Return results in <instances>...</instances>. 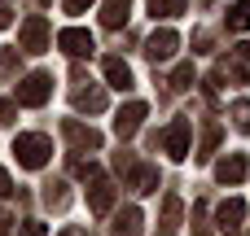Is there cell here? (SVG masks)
I'll use <instances>...</instances> for the list:
<instances>
[{"mask_svg":"<svg viewBox=\"0 0 250 236\" xmlns=\"http://www.w3.org/2000/svg\"><path fill=\"white\" fill-rule=\"evenodd\" d=\"M18 70V48H4L0 53V74H13Z\"/></svg>","mask_w":250,"mask_h":236,"instance_id":"24","label":"cell"},{"mask_svg":"<svg viewBox=\"0 0 250 236\" xmlns=\"http://www.w3.org/2000/svg\"><path fill=\"white\" fill-rule=\"evenodd\" d=\"M75 109H105V92L101 88H75Z\"/></svg>","mask_w":250,"mask_h":236,"instance_id":"16","label":"cell"},{"mask_svg":"<svg viewBox=\"0 0 250 236\" xmlns=\"http://www.w3.org/2000/svg\"><path fill=\"white\" fill-rule=\"evenodd\" d=\"M154 18H180L185 13V0H145Z\"/></svg>","mask_w":250,"mask_h":236,"instance_id":"20","label":"cell"},{"mask_svg":"<svg viewBox=\"0 0 250 236\" xmlns=\"http://www.w3.org/2000/svg\"><path fill=\"white\" fill-rule=\"evenodd\" d=\"M9 188H13V184H9V171L0 166V197H9Z\"/></svg>","mask_w":250,"mask_h":236,"instance_id":"31","label":"cell"},{"mask_svg":"<svg viewBox=\"0 0 250 236\" xmlns=\"http://www.w3.org/2000/svg\"><path fill=\"white\" fill-rule=\"evenodd\" d=\"M62 4H66V13H83V9H88L92 0H62Z\"/></svg>","mask_w":250,"mask_h":236,"instance_id":"28","label":"cell"},{"mask_svg":"<svg viewBox=\"0 0 250 236\" xmlns=\"http://www.w3.org/2000/svg\"><path fill=\"white\" fill-rule=\"evenodd\" d=\"M110 206H114V184H110L105 175H97V180H92V188H88V210H92L97 219H105V215H110Z\"/></svg>","mask_w":250,"mask_h":236,"instance_id":"7","label":"cell"},{"mask_svg":"<svg viewBox=\"0 0 250 236\" xmlns=\"http://www.w3.org/2000/svg\"><path fill=\"white\" fill-rule=\"evenodd\" d=\"M163 236H171V232H163Z\"/></svg>","mask_w":250,"mask_h":236,"instance_id":"34","label":"cell"},{"mask_svg":"<svg viewBox=\"0 0 250 236\" xmlns=\"http://www.w3.org/2000/svg\"><path fill=\"white\" fill-rule=\"evenodd\" d=\"M193 44H198V53H211V31H198Z\"/></svg>","mask_w":250,"mask_h":236,"instance_id":"27","label":"cell"},{"mask_svg":"<svg viewBox=\"0 0 250 236\" xmlns=\"http://www.w3.org/2000/svg\"><path fill=\"white\" fill-rule=\"evenodd\" d=\"M57 44H62L66 57H88V53H92V35H88L83 26H66V31L57 35Z\"/></svg>","mask_w":250,"mask_h":236,"instance_id":"8","label":"cell"},{"mask_svg":"<svg viewBox=\"0 0 250 236\" xmlns=\"http://www.w3.org/2000/svg\"><path fill=\"white\" fill-rule=\"evenodd\" d=\"M229 31H250V0H237L229 9Z\"/></svg>","mask_w":250,"mask_h":236,"instance_id":"18","label":"cell"},{"mask_svg":"<svg viewBox=\"0 0 250 236\" xmlns=\"http://www.w3.org/2000/svg\"><path fill=\"white\" fill-rule=\"evenodd\" d=\"M62 136H66L75 149H101V131H92V127H83V123H75V118L62 123Z\"/></svg>","mask_w":250,"mask_h":236,"instance_id":"9","label":"cell"},{"mask_svg":"<svg viewBox=\"0 0 250 236\" xmlns=\"http://www.w3.org/2000/svg\"><path fill=\"white\" fill-rule=\"evenodd\" d=\"M127 188H132V193H158V171H154V166H132Z\"/></svg>","mask_w":250,"mask_h":236,"instance_id":"14","label":"cell"},{"mask_svg":"<svg viewBox=\"0 0 250 236\" xmlns=\"http://www.w3.org/2000/svg\"><path fill=\"white\" fill-rule=\"evenodd\" d=\"M101 70H105L110 88H119V92H127V88H132V66H127L123 57H105V61H101Z\"/></svg>","mask_w":250,"mask_h":236,"instance_id":"11","label":"cell"},{"mask_svg":"<svg viewBox=\"0 0 250 236\" xmlns=\"http://www.w3.org/2000/svg\"><path fill=\"white\" fill-rule=\"evenodd\" d=\"M215 180H220V184H242V180H246V158H242V153H229V158L215 166Z\"/></svg>","mask_w":250,"mask_h":236,"instance_id":"12","label":"cell"},{"mask_svg":"<svg viewBox=\"0 0 250 236\" xmlns=\"http://www.w3.org/2000/svg\"><path fill=\"white\" fill-rule=\"evenodd\" d=\"M9 22H13V4H9V0H0V26H9Z\"/></svg>","mask_w":250,"mask_h":236,"instance_id":"29","label":"cell"},{"mask_svg":"<svg viewBox=\"0 0 250 236\" xmlns=\"http://www.w3.org/2000/svg\"><path fill=\"white\" fill-rule=\"evenodd\" d=\"M180 215H185L180 197H167V201H163V232H176V228H180Z\"/></svg>","mask_w":250,"mask_h":236,"instance_id":"17","label":"cell"},{"mask_svg":"<svg viewBox=\"0 0 250 236\" xmlns=\"http://www.w3.org/2000/svg\"><path fill=\"white\" fill-rule=\"evenodd\" d=\"M176 48H180V35L171 31V26H163V31H154L149 39H145V57L158 66V61H167V57H176Z\"/></svg>","mask_w":250,"mask_h":236,"instance_id":"6","label":"cell"},{"mask_svg":"<svg viewBox=\"0 0 250 236\" xmlns=\"http://www.w3.org/2000/svg\"><path fill=\"white\" fill-rule=\"evenodd\" d=\"M141 210L136 206H127V210H119L114 215V228H110V236H141Z\"/></svg>","mask_w":250,"mask_h":236,"instance_id":"13","label":"cell"},{"mask_svg":"<svg viewBox=\"0 0 250 236\" xmlns=\"http://www.w3.org/2000/svg\"><path fill=\"white\" fill-rule=\"evenodd\" d=\"M215 145H220V123H207V131H202V149H198V162H207V158L215 153Z\"/></svg>","mask_w":250,"mask_h":236,"instance_id":"21","label":"cell"},{"mask_svg":"<svg viewBox=\"0 0 250 236\" xmlns=\"http://www.w3.org/2000/svg\"><path fill=\"white\" fill-rule=\"evenodd\" d=\"M215 228H220V236H242V228H246V201H237V197L220 201V210H215Z\"/></svg>","mask_w":250,"mask_h":236,"instance_id":"3","label":"cell"},{"mask_svg":"<svg viewBox=\"0 0 250 236\" xmlns=\"http://www.w3.org/2000/svg\"><path fill=\"white\" fill-rule=\"evenodd\" d=\"M44 201H48L53 210H66V201H70V197H66V184H48V193H44Z\"/></svg>","mask_w":250,"mask_h":236,"instance_id":"23","label":"cell"},{"mask_svg":"<svg viewBox=\"0 0 250 236\" xmlns=\"http://www.w3.org/2000/svg\"><path fill=\"white\" fill-rule=\"evenodd\" d=\"M18 44H22V53H44V48H48V22H44L40 13H31V18L22 22Z\"/></svg>","mask_w":250,"mask_h":236,"instance_id":"5","label":"cell"},{"mask_svg":"<svg viewBox=\"0 0 250 236\" xmlns=\"http://www.w3.org/2000/svg\"><path fill=\"white\" fill-rule=\"evenodd\" d=\"M193 88V61H180L171 70V92H189Z\"/></svg>","mask_w":250,"mask_h":236,"instance_id":"19","label":"cell"},{"mask_svg":"<svg viewBox=\"0 0 250 236\" xmlns=\"http://www.w3.org/2000/svg\"><path fill=\"white\" fill-rule=\"evenodd\" d=\"M127 13H132V0H105V4H101V22H105L110 31H119V26L127 22Z\"/></svg>","mask_w":250,"mask_h":236,"instance_id":"15","label":"cell"},{"mask_svg":"<svg viewBox=\"0 0 250 236\" xmlns=\"http://www.w3.org/2000/svg\"><path fill=\"white\" fill-rule=\"evenodd\" d=\"M18 236H48V228H44V223H22Z\"/></svg>","mask_w":250,"mask_h":236,"instance_id":"26","label":"cell"},{"mask_svg":"<svg viewBox=\"0 0 250 236\" xmlns=\"http://www.w3.org/2000/svg\"><path fill=\"white\" fill-rule=\"evenodd\" d=\"M13 114H18V101H0V127H9Z\"/></svg>","mask_w":250,"mask_h":236,"instance_id":"25","label":"cell"},{"mask_svg":"<svg viewBox=\"0 0 250 236\" xmlns=\"http://www.w3.org/2000/svg\"><path fill=\"white\" fill-rule=\"evenodd\" d=\"M13 232V215H9V210H0V236H9Z\"/></svg>","mask_w":250,"mask_h":236,"instance_id":"30","label":"cell"},{"mask_svg":"<svg viewBox=\"0 0 250 236\" xmlns=\"http://www.w3.org/2000/svg\"><path fill=\"white\" fill-rule=\"evenodd\" d=\"M145 114H149V109H145V101H127V105L114 114V136H119V140H132V136L141 131Z\"/></svg>","mask_w":250,"mask_h":236,"instance_id":"4","label":"cell"},{"mask_svg":"<svg viewBox=\"0 0 250 236\" xmlns=\"http://www.w3.org/2000/svg\"><path fill=\"white\" fill-rule=\"evenodd\" d=\"M62 236H83V232H79V228H66V232H62Z\"/></svg>","mask_w":250,"mask_h":236,"instance_id":"33","label":"cell"},{"mask_svg":"<svg viewBox=\"0 0 250 236\" xmlns=\"http://www.w3.org/2000/svg\"><path fill=\"white\" fill-rule=\"evenodd\" d=\"M48 96H53V74L35 70V74H26V79L18 83V96H13V101H18V105H31V109H35V105H44Z\"/></svg>","mask_w":250,"mask_h":236,"instance_id":"2","label":"cell"},{"mask_svg":"<svg viewBox=\"0 0 250 236\" xmlns=\"http://www.w3.org/2000/svg\"><path fill=\"white\" fill-rule=\"evenodd\" d=\"M163 149H167L171 158H189V118H176V123L167 127V136H163Z\"/></svg>","mask_w":250,"mask_h":236,"instance_id":"10","label":"cell"},{"mask_svg":"<svg viewBox=\"0 0 250 236\" xmlns=\"http://www.w3.org/2000/svg\"><path fill=\"white\" fill-rule=\"evenodd\" d=\"M48 153H53V145H48V136H40V131H22V136L13 140V158H18L26 171H40V166L48 162Z\"/></svg>","mask_w":250,"mask_h":236,"instance_id":"1","label":"cell"},{"mask_svg":"<svg viewBox=\"0 0 250 236\" xmlns=\"http://www.w3.org/2000/svg\"><path fill=\"white\" fill-rule=\"evenodd\" d=\"M233 127L250 131V101H233Z\"/></svg>","mask_w":250,"mask_h":236,"instance_id":"22","label":"cell"},{"mask_svg":"<svg viewBox=\"0 0 250 236\" xmlns=\"http://www.w3.org/2000/svg\"><path fill=\"white\" fill-rule=\"evenodd\" d=\"M237 57H242V61H246V66H250V39H246V44H242V48H237Z\"/></svg>","mask_w":250,"mask_h":236,"instance_id":"32","label":"cell"}]
</instances>
